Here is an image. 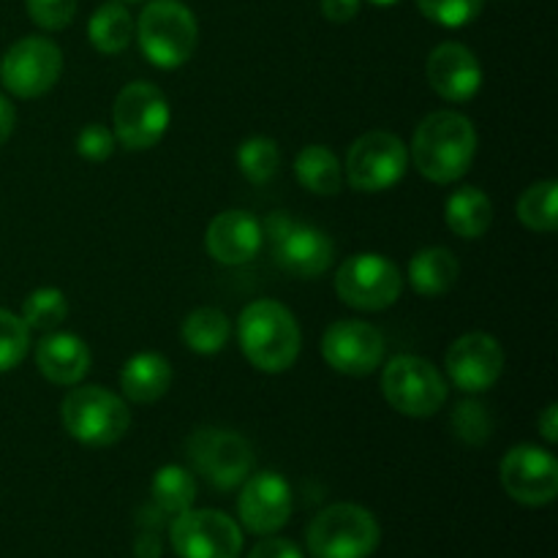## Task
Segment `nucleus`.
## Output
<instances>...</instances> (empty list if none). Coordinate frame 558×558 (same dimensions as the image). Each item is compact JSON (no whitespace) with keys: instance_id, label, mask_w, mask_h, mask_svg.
<instances>
[{"instance_id":"obj_40","label":"nucleus","mask_w":558,"mask_h":558,"mask_svg":"<svg viewBox=\"0 0 558 558\" xmlns=\"http://www.w3.org/2000/svg\"><path fill=\"white\" fill-rule=\"evenodd\" d=\"M368 3H374V5H396L398 0H368Z\"/></svg>"},{"instance_id":"obj_5","label":"nucleus","mask_w":558,"mask_h":558,"mask_svg":"<svg viewBox=\"0 0 558 558\" xmlns=\"http://www.w3.org/2000/svg\"><path fill=\"white\" fill-rule=\"evenodd\" d=\"M308 550L314 558H368L379 548V521L360 505H332L308 526Z\"/></svg>"},{"instance_id":"obj_39","label":"nucleus","mask_w":558,"mask_h":558,"mask_svg":"<svg viewBox=\"0 0 558 558\" xmlns=\"http://www.w3.org/2000/svg\"><path fill=\"white\" fill-rule=\"evenodd\" d=\"M14 125H16V112L11 107V101L5 96H0V145L9 142V136L14 134Z\"/></svg>"},{"instance_id":"obj_6","label":"nucleus","mask_w":558,"mask_h":558,"mask_svg":"<svg viewBox=\"0 0 558 558\" xmlns=\"http://www.w3.org/2000/svg\"><path fill=\"white\" fill-rule=\"evenodd\" d=\"M262 232L270 240L272 262L281 267L287 276L294 278H319L330 270L336 245L330 234L311 223L294 221L287 213H272Z\"/></svg>"},{"instance_id":"obj_16","label":"nucleus","mask_w":558,"mask_h":558,"mask_svg":"<svg viewBox=\"0 0 558 558\" xmlns=\"http://www.w3.org/2000/svg\"><path fill=\"white\" fill-rule=\"evenodd\" d=\"M445 368L458 390L485 392L505 371V352L488 332H466L447 349Z\"/></svg>"},{"instance_id":"obj_27","label":"nucleus","mask_w":558,"mask_h":558,"mask_svg":"<svg viewBox=\"0 0 558 558\" xmlns=\"http://www.w3.org/2000/svg\"><path fill=\"white\" fill-rule=\"evenodd\" d=\"M150 496L153 507L161 515H180V512L191 510L196 499L194 474L183 466H161L153 477Z\"/></svg>"},{"instance_id":"obj_8","label":"nucleus","mask_w":558,"mask_h":558,"mask_svg":"<svg viewBox=\"0 0 558 558\" xmlns=\"http://www.w3.org/2000/svg\"><path fill=\"white\" fill-rule=\"evenodd\" d=\"M169 101L150 82H131L114 98L112 123L114 140L125 150H150L169 129Z\"/></svg>"},{"instance_id":"obj_29","label":"nucleus","mask_w":558,"mask_h":558,"mask_svg":"<svg viewBox=\"0 0 558 558\" xmlns=\"http://www.w3.org/2000/svg\"><path fill=\"white\" fill-rule=\"evenodd\" d=\"M65 316H69V300L54 287L36 289L22 303V322L27 325V330L52 332L63 325Z\"/></svg>"},{"instance_id":"obj_30","label":"nucleus","mask_w":558,"mask_h":558,"mask_svg":"<svg viewBox=\"0 0 558 558\" xmlns=\"http://www.w3.org/2000/svg\"><path fill=\"white\" fill-rule=\"evenodd\" d=\"M238 167L248 183L265 185L278 174L281 153H278L276 142L267 140V136H248L238 147Z\"/></svg>"},{"instance_id":"obj_33","label":"nucleus","mask_w":558,"mask_h":558,"mask_svg":"<svg viewBox=\"0 0 558 558\" xmlns=\"http://www.w3.org/2000/svg\"><path fill=\"white\" fill-rule=\"evenodd\" d=\"M452 428L458 439L466 445H483L490 436V414L485 403L480 401H461L452 412Z\"/></svg>"},{"instance_id":"obj_31","label":"nucleus","mask_w":558,"mask_h":558,"mask_svg":"<svg viewBox=\"0 0 558 558\" xmlns=\"http://www.w3.org/2000/svg\"><path fill=\"white\" fill-rule=\"evenodd\" d=\"M31 352V330L22 316L0 308V374L14 371Z\"/></svg>"},{"instance_id":"obj_26","label":"nucleus","mask_w":558,"mask_h":558,"mask_svg":"<svg viewBox=\"0 0 558 558\" xmlns=\"http://www.w3.org/2000/svg\"><path fill=\"white\" fill-rule=\"evenodd\" d=\"M87 38L104 54H118L134 38V20L123 3H104L87 22Z\"/></svg>"},{"instance_id":"obj_11","label":"nucleus","mask_w":558,"mask_h":558,"mask_svg":"<svg viewBox=\"0 0 558 558\" xmlns=\"http://www.w3.org/2000/svg\"><path fill=\"white\" fill-rule=\"evenodd\" d=\"M196 472L218 490L245 483L254 469V450L240 434L223 428H199L185 445Z\"/></svg>"},{"instance_id":"obj_19","label":"nucleus","mask_w":558,"mask_h":558,"mask_svg":"<svg viewBox=\"0 0 558 558\" xmlns=\"http://www.w3.org/2000/svg\"><path fill=\"white\" fill-rule=\"evenodd\" d=\"M265 243L262 221L248 210H223L210 221L205 234L207 254L229 267L245 265Z\"/></svg>"},{"instance_id":"obj_38","label":"nucleus","mask_w":558,"mask_h":558,"mask_svg":"<svg viewBox=\"0 0 558 558\" xmlns=\"http://www.w3.org/2000/svg\"><path fill=\"white\" fill-rule=\"evenodd\" d=\"M537 425H539V434L545 436V441L556 445V441H558V409H556V403H548V407H545V412L537 417Z\"/></svg>"},{"instance_id":"obj_14","label":"nucleus","mask_w":558,"mask_h":558,"mask_svg":"<svg viewBox=\"0 0 558 558\" xmlns=\"http://www.w3.org/2000/svg\"><path fill=\"white\" fill-rule=\"evenodd\" d=\"M501 485L518 505L545 507L558 494V461L534 445L512 447L501 461Z\"/></svg>"},{"instance_id":"obj_9","label":"nucleus","mask_w":558,"mask_h":558,"mask_svg":"<svg viewBox=\"0 0 558 558\" xmlns=\"http://www.w3.org/2000/svg\"><path fill=\"white\" fill-rule=\"evenodd\" d=\"M403 276L381 254H354L341 262L336 272V292L349 308L357 311H385L401 298Z\"/></svg>"},{"instance_id":"obj_18","label":"nucleus","mask_w":558,"mask_h":558,"mask_svg":"<svg viewBox=\"0 0 558 558\" xmlns=\"http://www.w3.org/2000/svg\"><path fill=\"white\" fill-rule=\"evenodd\" d=\"M425 74H428V85L452 104L472 101L483 87V65L477 54L456 41L439 44L428 54Z\"/></svg>"},{"instance_id":"obj_3","label":"nucleus","mask_w":558,"mask_h":558,"mask_svg":"<svg viewBox=\"0 0 558 558\" xmlns=\"http://www.w3.org/2000/svg\"><path fill=\"white\" fill-rule=\"evenodd\" d=\"M142 54L156 69L172 71L191 60L199 38L194 11L180 0H147L134 25Z\"/></svg>"},{"instance_id":"obj_10","label":"nucleus","mask_w":558,"mask_h":558,"mask_svg":"<svg viewBox=\"0 0 558 558\" xmlns=\"http://www.w3.org/2000/svg\"><path fill=\"white\" fill-rule=\"evenodd\" d=\"M409 150L390 131H368L347 153V180L360 194H379L403 180Z\"/></svg>"},{"instance_id":"obj_35","label":"nucleus","mask_w":558,"mask_h":558,"mask_svg":"<svg viewBox=\"0 0 558 558\" xmlns=\"http://www.w3.org/2000/svg\"><path fill=\"white\" fill-rule=\"evenodd\" d=\"M114 145H118V140H114L112 131L101 123H87L85 129L76 134V153L93 163L107 161L114 153Z\"/></svg>"},{"instance_id":"obj_20","label":"nucleus","mask_w":558,"mask_h":558,"mask_svg":"<svg viewBox=\"0 0 558 558\" xmlns=\"http://www.w3.org/2000/svg\"><path fill=\"white\" fill-rule=\"evenodd\" d=\"M36 365L52 385L74 387L90 371V349L71 332H49L38 341Z\"/></svg>"},{"instance_id":"obj_4","label":"nucleus","mask_w":558,"mask_h":558,"mask_svg":"<svg viewBox=\"0 0 558 558\" xmlns=\"http://www.w3.org/2000/svg\"><path fill=\"white\" fill-rule=\"evenodd\" d=\"M71 439L85 447H112L129 434L131 412L123 398L104 387H76L65 396L60 409Z\"/></svg>"},{"instance_id":"obj_25","label":"nucleus","mask_w":558,"mask_h":558,"mask_svg":"<svg viewBox=\"0 0 558 558\" xmlns=\"http://www.w3.org/2000/svg\"><path fill=\"white\" fill-rule=\"evenodd\" d=\"M183 343L196 354H218L229 343L232 336V322L221 308L213 305H202V308L191 311L185 316L183 327H180Z\"/></svg>"},{"instance_id":"obj_37","label":"nucleus","mask_w":558,"mask_h":558,"mask_svg":"<svg viewBox=\"0 0 558 558\" xmlns=\"http://www.w3.org/2000/svg\"><path fill=\"white\" fill-rule=\"evenodd\" d=\"M363 0H319V9L325 14V20L343 25V22H352L357 16Z\"/></svg>"},{"instance_id":"obj_36","label":"nucleus","mask_w":558,"mask_h":558,"mask_svg":"<svg viewBox=\"0 0 558 558\" xmlns=\"http://www.w3.org/2000/svg\"><path fill=\"white\" fill-rule=\"evenodd\" d=\"M248 558H303V554H300L298 545L289 543V539L270 537V534H267L262 543L254 545Z\"/></svg>"},{"instance_id":"obj_32","label":"nucleus","mask_w":558,"mask_h":558,"mask_svg":"<svg viewBox=\"0 0 558 558\" xmlns=\"http://www.w3.org/2000/svg\"><path fill=\"white\" fill-rule=\"evenodd\" d=\"M485 0H417V9L423 11L425 20L436 22L441 27H466L483 11Z\"/></svg>"},{"instance_id":"obj_7","label":"nucleus","mask_w":558,"mask_h":558,"mask_svg":"<svg viewBox=\"0 0 558 558\" xmlns=\"http://www.w3.org/2000/svg\"><path fill=\"white\" fill-rule=\"evenodd\" d=\"M381 396L407 417H434L447 401V379L430 360L417 354H398L385 365Z\"/></svg>"},{"instance_id":"obj_23","label":"nucleus","mask_w":558,"mask_h":558,"mask_svg":"<svg viewBox=\"0 0 558 558\" xmlns=\"http://www.w3.org/2000/svg\"><path fill=\"white\" fill-rule=\"evenodd\" d=\"M445 221L452 229V234L463 240H477L494 223V202L488 194L474 185L452 191L445 202Z\"/></svg>"},{"instance_id":"obj_24","label":"nucleus","mask_w":558,"mask_h":558,"mask_svg":"<svg viewBox=\"0 0 558 558\" xmlns=\"http://www.w3.org/2000/svg\"><path fill=\"white\" fill-rule=\"evenodd\" d=\"M294 178L305 191L319 196H336L343 189L341 161L325 145H305L294 158Z\"/></svg>"},{"instance_id":"obj_12","label":"nucleus","mask_w":558,"mask_h":558,"mask_svg":"<svg viewBox=\"0 0 558 558\" xmlns=\"http://www.w3.org/2000/svg\"><path fill=\"white\" fill-rule=\"evenodd\" d=\"M63 71V52L44 36H25L11 44L0 63V80L16 98H38L52 90Z\"/></svg>"},{"instance_id":"obj_2","label":"nucleus","mask_w":558,"mask_h":558,"mask_svg":"<svg viewBox=\"0 0 558 558\" xmlns=\"http://www.w3.org/2000/svg\"><path fill=\"white\" fill-rule=\"evenodd\" d=\"M238 341L245 360L265 374H283L300 357L303 336L287 305L276 300H254L238 319Z\"/></svg>"},{"instance_id":"obj_28","label":"nucleus","mask_w":558,"mask_h":558,"mask_svg":"<svg viewBox=\"0 0 558 558\" xmlns=\"http://www.w3.org/2000/svg\"><path fill=\"white\" fill-rule=\"evenodd\" d=\"M556 196L558 185L554 180H539V183L529 185L526 191L518 199V218L523 221V227H529L532 232H556L558 227V210H556Z\"/></svg>"},{"instance_id":"obj_13","label":"nucleus","mask_w":558,"mask_h":558,"mask_svg":"<svg viewBox=\"0 0 558 558\" xmlns=\"http://www.w3.org/2000/svg\"><path fill=\"white\" fill-rule=\"evenodd\" d=\"M169 543L180 558H238L243 532L218 510H185L174 515Z\"/></svg>"},{"instance_id":"obj_17","label":"nucleus","mask_w":558,"mask_h":558,"mask_svg":"<svg viewBox=\"0 0 558 558\" xmlns=\"http://www.w3.org/2000/svg\"><path fill=\"white\" fill-rule=\"evenodd\" d=\"M292 488L276 472H259L245 477L238 499V515L251 534H276L292 518Z\"/></svg>"},{"instance_id":"obj_34","label":"nucleus","mask_w":558,"mask_h":558,"mask_svg":"<svg viewBox=\"0 0 558 558\" xmlns=\"http://www.w3.org/2000/svg\"><path fill=\"white\" fill-rule=\"evenodd\" d=\"M27 14L44 31H63L74 22L76 0H25Z\"/></svg>"},{"instance_id":"obj_41","label":"nucleus","mask_w":558,"mask_h":558,"mask_svg":"<svg viewBox=\"0 0 558 558\" xmlns=\"http://www.w3.org/2000/svg\"><path fill=\"white\" fill-rule=\"evenodd\" d=\"M125 3H145V0H125Z\"/></svg>"},{"instance_id":"obj_1","label":"nucleus","mask_w":558,"mask_h":558,"mask_svg":"<svg viewBox=\"0 0 558 558\" xmlns=\"http://www.w3.org/2000/svg\"><path fill=\"white\" fill-rule=\"evenodd\" d=\"M477 156V131L461 112H430L412 140V161L430 183H456L472 169Z\"/></svg>"},{"instance_id":"obj_21","label":"nucleus","mask_w":558,"mask_h":558,"mask_svg":"<svg viewBox=\"0 0 558 558\" xmlns=\"http://www.w3.org/2000/svg\"><path fill=\"white\" fill-rule=\"evenodd\" d=\"M172 385V365L158 352H140L120 368V387L131 403L161 401Z\"/></svg>"},{"instance_id":"obj_22","label":"nucleus","mask_w":558,"mask_h":558,"mask_svg":"<svg viewBox=\"0 0 558 558\" xmlns=\"http://www.w3.org/2000/svg\"><path fill=\"white\" fill-rule=\"evenodd\" d=\"M458 265L456 254L441 245H430V248H420L409 262V283L423 298H439L447 294L458 281Z\"/></svg>"},{"instance_id":"obj_15","label":"nucleus","mask_w":558,"mask_h":558,"mask_svg":"<svg viewBox=\"0 0 558 558\" xmlns=\"http://www.w3.org/2000/svg\"><path fill=\"white\" fill-rule=\"evenodd\" d=\"M322 354H325L327 365L338 374L368 376L385 360V338L368 322H332L322 338Z\"/></svg>"}]
</instances>
